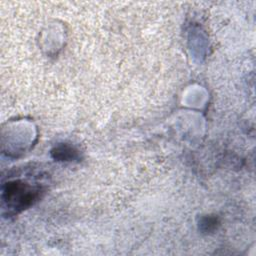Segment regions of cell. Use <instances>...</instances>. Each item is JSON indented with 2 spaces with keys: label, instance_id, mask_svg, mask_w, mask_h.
Here are the masks:
<instances>
[{
  "label": "cell",
  "instance_id": "3957f363",
  "mask_svg": "<svg viewBox=\"0 0 256 256\" xmlns=\"http://www.w3.org/2000/svg\"><path fill=\"white\" fill-rule=\"evenodd\" d=\"M216 219L215 218H204L201 222V227L204 231H211L216 227Z\"/></svg>",
  "mask_w": 256,
  "mask_h": 256
},
{
  "label": "cell",
  "instance_id": "7a4b0ae2",
  "mask_svg": "<svg viewBox=\"0 0 256 256\" xmlns=\"http://www.w3.org/2000/svg\"><path fill=\"white\" fill-rule=\"evenodd\" d=\"M52 155L59 161H72L78 158V151L68 145H59L52 151Z\"/></svg>",
  "mask_w": 256,
  "mask_h": 256
},
{
  "label": "cell",
  "instance_id": "6da1fadb",
  "mask_svg": "<svg viewBox=\"0 0 256 256\" xmlns=\"http://www.w3.org/2000/svg\"><path fill=\"white\" fill-rule=\"evenodd\" d=\"M41 188L37 183L29 180L15 178L3 185L2 199L10 212L17 213L29 206L39 198Z\"/></svg>",
  "mask_w": 256,
  "mask_h": 256
}]
</instances>
